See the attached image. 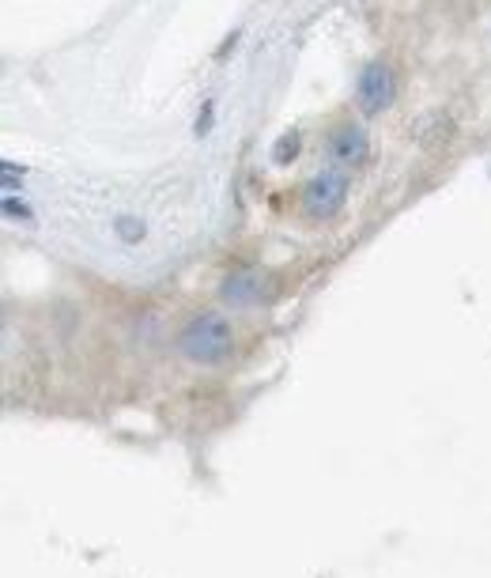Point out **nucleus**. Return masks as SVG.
<instances>
[{"instance_id":"1","label":"nucleus","mask_w":491,"mask_h":578,"mask_svg":"<svg viewBox=\"0 0 491 578\" xmlns=\"http://www.w3.org/2000/svg\"><path fill=\"white\" fill-rule=\"evenodd\" d=\"M178 348L193 363H223L231 356V325L223 322L220 314H201L182 329Z\"/></svg>"},{"instance_id":"2","label":"nucleus","mask_w":491,"mask_h":578,"mask_svg":"<svg viewBox=\"0 0 491 578\" xmlns=\"http://www.w3.org/2000/svg\"><path fill=\"white\" fill-rule=\"evenodd\" d=\"M344 197H348V182L337 170H325V174H314L303 189V208L310 216H337L344 208Z\"/></svg>"},{"instance_id":"3","label":"nucleus","mask_w":491,"mask_h":578,"mask_svg":"<svg viewBox=\"0 0 491 578\" xmlns=\"http://www.w3.org/2000/svg\"><path fill=\"white\" fill-rule=\"evenodd\" d=\"M356 99L359 106H363V114H382L393 102V72L382 65V61H371V65L359 72Z\"/></svg>"},{"instance_id":"4","label":"nucleus","mask_w":491,"mask_h":578,"mask_svg":"<svg viewBox=\"0 0 491 578\" xmlns=\"http://www.w3.org/2000/svg\"><path fill=\"white\" fill-rule=\"evenodd\" d=\"M269 295V284L257 276V272H235L227 284H223V299L235 306H261Z\"/></svg>"},{"instance_id":"5","label":"nucleus","mask_w":491,"mask_h":578,"mask_svg":"<svg viewBox=\"0 0 491 578\" xmlns=\"http://www.w3.org/2000/svg\"><path fill=\"white\" fill-rule=\"evenodd\" d=\"M333 155H337L340 163H359L363 155H367V133L359 129V125H340L337 133H333Z\"/></svg>"},{"instance_id":"6","label":"nucleus","mask_w":491,"mask_h":578,"mask_svg":"<svg viewBox=\"0 0 491 578\" xmlns=\"http://www.w3.org/2000/svg\"><path fill=\"white\" fill-rule=\"evenodd\" d=\"M295 155H299V136H295V133L280 136V144H276V148H272V159H276V163H280V167H284V163H291V159H295Z\"/></svg>"},{"instance_id":"7","label":"nucleus","mask_w":491,"mask_h":578,"mask_svg":"<svg viewBox=\"0 0 491 578\" xmlns=\"http://www.w3.org/2000/svg\"><path fill=\"white\" fill-rule=\"evenodd\" d=\"M4 216H8V220H31V208L19 204L16 197H4Z\"/></svg>"},{"instance_id":"8","label":"nucleus","mask_w":491,"mask_h":578,"mask_svg":"<svg viewBox=\"0 0 491 578\" xmlns=\"http://www.w3.org/2000/svg\"><path fill=\"white\" fill-rule=\"evenodd\" d=\"M118 235L125 238V242H136V238L144 235V223H136V220H118Z\"/></svg>"},{"instance_id":"9","label":"nucleus","mask_w":491,"mask_h":578,"mask_svg":"<svg viewBox=\"0 0 491 578\" xmlns=\"http://www.w3.org/2000/svg\"><path fill=\"white\" fill-rule=\"evenodd\" d=\"M23 174H27V170H23V167H16V163L8 159V163H4V186H8V189H16V186H19V178H23Z\"/></svg>"},{"instance_id":"10","label":"nucleus","mask_w":491,"mask_h":578,"mask_svg":"<svg viewBox=\"0 0 491 578\" xmlns=\"http://www.w3.org/2000/svg\"><path fill=\"white\" fill-rule=\"evenodd\" d=\"M208 125H212V102H208V106H204L201 121H197V133H208Z\"/></svg>"}]
</instances>
